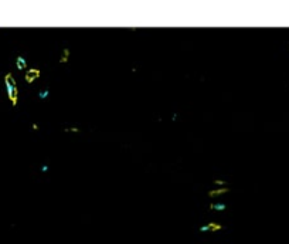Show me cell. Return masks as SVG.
Wrapping results in <instances>:
<instances>
[{
	"instance_id": "8fae6325",
	"label": "cell",
	"mask_w": 289,
	"mask_h": 244,
	"mask_svg": "<svg viewBox=\"0 0 289 244\" xmlns=\"http://www.w3.org/2000/svg\"><path fill=\"white\" fill-rule=\"evenodd\" d=\"M31 129H33V131H38V124H37V122H33V124H31Z\"/></svg>"
},
{
	"instance_id": "8992f818",
	"label": "cell",
	"mask_w": 289,
	"mask_h": 244,
	"mask_svg": "<svg viewBox=\"0 0 289 244\" xmlns=\"http://www.w3.org/2000/svg\"><path fill=\"white\" fill-rule=\"evenodd\" d=\"M16 68L20 71L27 70V60L23 56H18L17 58H16Z\"/></svg>"
},
{
	"instance_id": "277c9868",
	"label": "cell",
	"mask_w": 289,
	"mask_h": 244,
	"mask_svg": "<svg viewBox=\"0 0 289 244\" xmlns=\"http://www.w3.org/2000/svg\"><path fill=\"white\" fill-rule=\"evenodd\" d=\"M230 192V187H216V189H210L207 196L209 197H218V196H223L225 193Z\"/></svg>"
},
{
	"instance_id": "5b68a950",
	"label": "cell",
	"mask_w": 289,
	"mask_h": 244,
	"mask_svg": "<svg viewBox=\"0 0 289 244\" xmlns=\"http://www.w3.org/2000/svg\"><path fill=\"white\" fill-rule=\"evenodd\" d=\"M71 58V48L70 47H64L61 51V56H60L58 58V63L60 64H67L68 61H70Z\"/></svg>"
},
{
	"instance_id": "3957f363",
	"label": "cell",
	"mask_w": 289,
	"mask_h": 244,
	"mask_svg": "<svg viewBox=\"0 0 289 244\" xmlns=\"http://www.w3.org/2000/svg\"><path fill=\"white\" fill-rule=\"evenodd\" d=\"M223 229H224L223 224H218V223H207V224L200 227V231H220V230H223Z\"/></svg>"
},
{
	"instance_id": "7a4b0ae2",
	"label": "cell",
	"mask_w": 289,
	"mask_h": 244,
	"mask_svg": "<svg viewBox=\"0 0 289 244\" xmlns=\"http://www.w3.org/2000/svg\"><path fill=\"white\" fill-rule=\"evenodd\" d=\"M40 77H41V71L38 68H27L26 74H24V80H26L27 84H33Z\"/></svg>"
},
{
	"instance_id": "6da1fadb",
	"label": "cell",
	"mask_w": 289,
	"mask_h": 244,
	"mask_svg": "<svg viewBox=\"0 0 289 244\" xmlns=\"http://www.w3.org/2000/svg\"><path fill=\"white\" fill-rule=\"evenodd\" d=\"M4 84H6V91H7L9 100H10L11 105L16 107L18 102V88H17V82H16L11 73H7L4 75Z\"/></svg>"
},
{
	"instance_id": "30bf717a",
	"label": "cell",
	"mask_w": 289,
	"mask_h": 244,
	"mask_svg": "<svg viewBox=\"0 0 289 244\" xmlns=\"http://www.w3.org/2000/svg\"><path fill=\"white\" fill-rule=\"evenodd\" d=\"M64 131H65V132H74V133H78L81 129L78 128V126H68V128H65Z\"/></svg>"
},
{
	"instance_id": "4fadbf2b",
	"label": "cell",
	"mask_w": 289,
	"mask_h": 244,
	"mask_svg": "<svg viewBox=\"0 0 289 244\" xmlns=\"http://www.w3.org/2000/svg\"><path fill=\"white\" fill-rule=\"evenodd\" d=\"M288 48H289V47H288Z\"/></svg>"
},
{
	"instance_id": "9c48e42d",
	"label": "cell",
	"mask_w": 289,
	"mask_h": 244,
	"mask_svg": "<svg viewBox=\"0 0 289 244\" xmlns=\"http://www.w3.org/2000/svg\"><path fill=\"white\" fill-rule=\"evenodd\" d=\"M48 96H50V89L48 88L41 89L40 92H38V98H40V100H47Z\"/></svg>"
},
{
	"instance_id": "7c38bea8",
	"label": "cell",
	"mask_w": 289,
	"mask_h": 244,
	"mask_svg": "<svg viewBox=\"0 0 289 244\" xmlns=\"http://www.w3.org/2000/svg\"><path fill=\"white\" fill-rule=\"evenodd\" d=\"M45 170H48V166H47V165H44V166H41V172H45Z\"/></svg>"
},
{
	"instance_id": "52a82bcc",
	"label": "cell",
	"mask_w": 289,
	"mask_h": 244,
	"mask_svg": "<svg viewBox=\"0 0 289 244\" xmlns=\"http://www.w3.org/2000/svg\"><path fill=\"white\" fill-rule=\"evenodd\" d=\"M210 210H214V211H224L225 209H227V206L224 203H211L209 206Z\"/></svg>"
},
{
	"instance_id": "ba28073f",
	"label": "cell",
	"mask_w": 289,
	"mask_h": 244,
	"mask_svg": "<svg viewBox=\"0 0 289 244\" xmlns=\"http://www.w3.org/2000/svg\"><path fill=\"white\" fill-rule=\"evenodd\" d=\"M213 183H214L216 186H218V187H228V182L224 180V179H220V178L214 179V180H213Z\"/></svg>"
}]
</instances>
